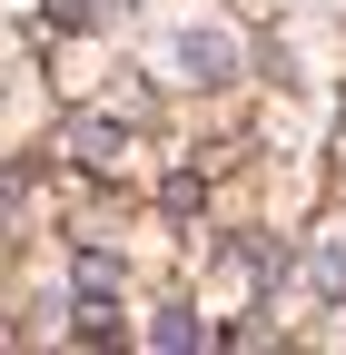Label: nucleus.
<instances>
[{"label": "nucleus", "mask_w": 346, "mask_h": 355, "mask_svg": "<svg viewBox=\"0 0 346 355\" xmlns=\"http://www.w3.org/2000/svg\"><path fill=\"white\" fill-rule=\"evenodd\" d=\"M149 336H158V345H198V316H188V306H168V316H158Z\"/></svg>", "instance_id": "nucleus-1"}]
</instances>
